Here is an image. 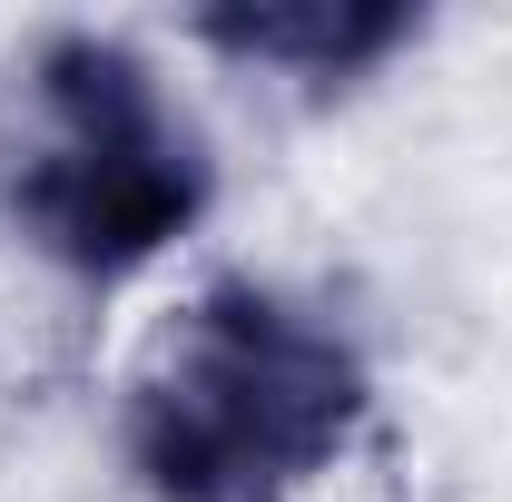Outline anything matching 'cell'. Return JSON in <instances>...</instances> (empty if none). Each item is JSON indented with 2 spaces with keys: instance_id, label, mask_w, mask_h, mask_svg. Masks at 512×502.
I'll list each match as a JSON object with an SVG mask.
<instances>
[{
  "instance_id": "obj_1",
  "label": "cell",
  "mask_w": 512,
  "mask_h": 502,
  "mask_svg": "<svg viewBox=\"0 0 512 502\" xmlns=\"http://www.w3.org/2000/svg\"><path fill=\"white\" fill-rule=\"evenodd\" d=\"M375 384L286 286L217 276L158 325L128 384V473L148 502H296L345 463Z\"/></svg>"
},
{
  "instance_id": "obj_2",
  "label": "cell",
  "mask_w": 512,
  "mask_h": 502,
  "mask_svg": "<svg viewBox=\"0 0 512 502\" xmlns=\"http://www.w3.org/2000/svg\"><path fill=\"white\" fill-rule=\"evenodd\" d=\"M0 197L50 266L119 286L207 217V138L128 40L60 30L20 69Z\"/></svg>"
},
{
  "instance_id": "obj_3",
  "label": "cell",
  "mask_w": 512,
  "mask_h": 502,
  "mask_svg": "<svg viewBox=\"0 0 512 502\" xmlns=\"http://www.w3.org/2000/svg\"><path fill=\"white\" fill-rule=\"evenodd\" d=\"M207 50L256 69H286V79H355L384 50L414 40V10H384V0H286V10H207L197 20Z\"/></svg>"
}]
</instances>
